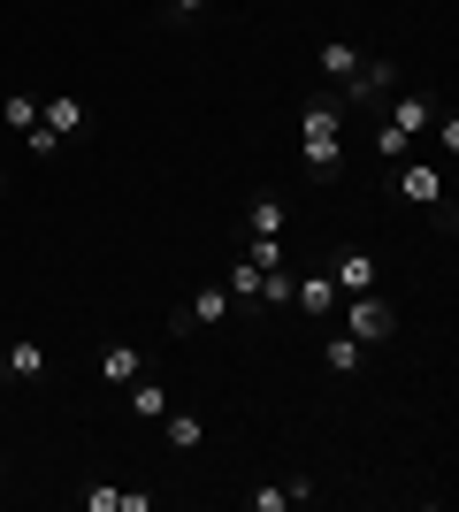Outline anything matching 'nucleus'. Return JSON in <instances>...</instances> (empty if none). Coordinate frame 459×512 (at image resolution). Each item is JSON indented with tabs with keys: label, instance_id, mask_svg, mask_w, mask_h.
Segmentation results:
<instances>
[{
	"label": "nucleus",
	"instance_id": "f257e3e1",
	"mask_svg": "<svg viewBox=\"0 0 459 512\" xmlns=\"http://www.w3.org/2000/svg\"><path fill=\"white\" fill-rule=\"evenodd\" d=\"M299 153L314 176H337L345 169V107L337 100H306L299 107Z\"/></svg>",
	"mask_w": 459,
	"mask_h": 512
},
{
	"label": "nucleus",
	"instance_id": "f03ea898",
	"mask_svg": "<svg viewBox=\"0 0 459 512\" xmlns=\"http://www.w3.org/2000/svg\"><path fill=\"white\" fill-rule=\"evenodd\" d=\"M337 314H345V337H352V344H391V337H398V314L383 306V291L337 299Z\"/></svg>",
	"mask_w": 459,
	"mask_h": 512
},
{
	"label": "nucleus",
	"instance_id": "7ed1b4c3",
	"mask_svg": "<svg viewBox=\"0 0 459 512\" xmlns=\"http://www.w3.org/2000/svg\"><path fill=\"white\" fill-rule=\"evenodd\" d=\"M398 192H406V207L437 214L444 230H452V207H444V169H429V161H398Z\"/></svg>",
	"mask_w": 459,
	"mask_h": 512
},
{
	"label": "nucleus",
	"instance_id": "20e7f679",
	"mask_svg": "<svg viewBox=\"0 0 459 512\" xmlns=\"http://www.w3.org/2000/svg\"><path fill=\"white\" fill-rule=\"evenodd\" d=\"M383 92H398V62L360 54V69L345 77V100H352V107H383Z\"/></svg>",
	"mask_w": 459,
	"mask_h": 512
},
{
	"label": "nucleus",
	"instance_id": "39448f33",
	"mask_svg": "<svg viewBox=\"0 0 459 512\" xmlns=\"http://www.w3.org/2000/svg\"><path fill=\"white\" fill-rule=\"evenodd\" d=\"M383 123H391L398 138H406V146H414L421 130L437 123V100H429V92H391V107H383Z\"/></svg>",
	"mask_w": 459,
	"mask_h": 512
},
{
	"label": "nucleus",
	"instance_id": "423d86ee",
	"mask_svg": "<svg viewBox=\"0 0 459 512\" xmlns=\"http://www.w3.org/2000/svg\"><path fill=\"white\" fill-rule=\"evenodd\" d=\"M230 314H238V306H230V291H199V299H184V306L169 314V329H176V337H192V329H215V321H230Z\"/></svg>",
	"mask_w": 459,
	"mask_h": 512
},
{
	"label": "nucleus",
	"instance_id": "0eeeda50",
	"mask_svg": "<svg viewBox=\"0 0 459 512\" xmlns=\"http://www.w3.org/2000/svg\"><path fill=\"white\" fill-rule=\"evenodd\" d=\"M39 123L69 146V138H85V130H92V107L77 100V92H54V100H39Z\"/></svg>",
	"mask_w": 459,
	"mask_h": 512
},
{
	"label": "nucleus",
	"instance_id": "6e6552de",
	"mask_svg": "<svg viewBox=\"0 0 459 512\" xmlns=\"http://www.w3.org/2000/svg\"><path fill=\"white\" fill-rule=\"evenodd\" d=\"M39 375H46V344L39 337H16L0 352V383H39Z\"/></svg>",
	"mask_w": 459,
	"mask_h": 512
},
{
	"label": "nucleus",
	"instance_id": "1a4fd4ad",
	"mask_svg": "<svg viewBox=\"0 0 459 512\" xmlns=\"http://www.w3.org/2000/svg\"><path fill=\"white\" fill-rule=\"evenodd\" d=\"M291 505H314V482H306V474H291L276 490H245V512H291Z\"/></svg>",
	"mask_w": 459,
	"mask_h": 512
},
{
	"label": "nucleus",
	"instance_id": "9d476101",
	"mask_svg": "<svg viewBox=\"0 0 459 512\" xmlns=\"http://www.w3.org/2000/svg\"><path fill=\"white\" fill-rule=\"evenodd\" d=\"M284 230H291V199L261 192L253 207H245V237H284Z\"/></svg>",
	"mask_w": 459,
	"mask_h": 512
},
{
	"label": "nucleus",
	"instance_id": "9b49d317",
	"mask_svg": "<svg viewBox=\"0 0 459 512\" xmlns=\"http://www.w3.org/2000/svg\"><path fill=\"white\" fill-rule=\"evenodd\" d=\"M291 306H299L306 321H329V314H337V283H329V276H299V283H291Z\"/></svg>",
	"mask_w": 459,
	"mask_h": 512
},
{
	"label": "nucleus",
	"instance_id": "f8f14e48",
	"mask_svg": "<svg viewBox=\"0 0 459 512\" xmlns=\"http://www.w3.org/2000/svg\"><path fill=\"white\" fill-rule=\"evenodd\" d=\"M329 283H337V299H360V291H375V253H345L337 268H329Z\"/></svg>",
	"mask_w": 459,
	"mask_h": 512
},
{
	"label": "nucleus",
	"instance_id": "ddd939ff",
	"mask_svg": "<svg viewBox=\"0 0 459 512\" xmlns=\"http://www.w3.org/2000/svg\"><path fill=\"white\" fill-rule=\"evenodd\" d=\"M222 291H230V306H238V314H261V268H253V260H238V268L222 276Z\"/></svg>",
	"mask_w": 459,
	"mask_h": 512
},
{
	"label": "nucleus",
	"instance_id": "4468645a",
	"mask_svg": "<svg viewBox=\"0 0 459 512\" xmlns=\"http://www.w3.org/2000/svg\"><path fill=\"white\" fill-rule=\"evenodd\" d=\"M131 375H146V360H138V344H108V352H100V383H108V390H123Z\"/></svg>",
	"mask_w": 459,
	"mask_h": 512
},
{
	"label": "nucleus",
	"instance_id": "2eb2a0df",
	"mask_svg": "<svg viewBox=\"0 0 459 512\" xmlns=\"http://www.w3.org/2000/svg\"><path fill=\"white\" fill-rule=\"evenodd\" d=\"M123 398H131L138 421H161V413H169V390L153 383V375H131V383H123Z\"/></svg>",
	"mask_w": 459,
	"mask_h": 512
},
{
	"label": "nucleus",
	"instance_id": "dca6fc26",
	"mask_svg": "<svg viewBox=\"0 0 459 512\" xmlns=\"http://www.w3.org/2000/svg\"><path fill=\"white\" fill-rule=\"evenodd\" d=\"M360 360H368V344H352L345 329H337V337H322V367H329V375H360Z\"/></svg>",
	"mask_w": 459,
	"mask_h": 512
},
{
	"label": "nucleus",
	"instance_id": "f3484780",
	"mask_svg": "<svg viewBox=\"0 0 459 512\" xmlns=\"http://www.w3.org/2000/svg\"><path fill=\"white\" fill-rule=\"evenodd\" d=\"M352 69H360V46H352V39H322V77H329V85H345Z\"/></svg>",
	"mask_w": 459,
	"mask_h": 512
},
{
	"label": "nucleus",
	"instance_id": "a211bd4d",
	"mask_svg": "<svg viewBox=\"0 0 459 512\" xmlns=\"http://www.w3.org/2000/svg\"><path fill=\"white\" fill-rule=\"evenodd\" d=\"M85 512H153L146 490H85Z\"/></svg>",
	"mask_w": 459,
	"mask_h": 512
},
{
	"label": "nucleus",
	"instance_id": "6ab92c4d",
	"mask_svg": "<svg viewBox=\"0 0 459 512\" xmlns=\"http://www.w3.org/2000/svg\"><path fill=\"white\" fill-rule=\"evenodd\" d=\"M161 436H169V451H199V436H207V428H199V413H161Z\"/></svg>",
	"mask_w": 459,
	"mask_h": 512
},
{
	"label": "nucleus",
	"instance_id": "aec40b11",
	"mask_svg": "<svg viewBox=\"0 0 459 512\" xmlns=\"http://www.w3.org/2000/svg\"><path fill=\"white\" fill-rule=\"evenodd\" d=\"M0 123H8V130H31V123H39V100H31V92H8V100H0Z\"/></svg>",
	"mask_w": 459,
	"mask_h": 512
},
{
	"label": "nucleus",
	"instance_id": "412c9836",
	"mask_svg": "<svg viewBox=\"0 0 459 512\" xmlns=\"http://www.w3.org/2000/svg\"><path fill=\"white\" fill-rule=\"evenodd\" d=\"M291 268H261V306H291Z\"/></svg>",
	"mask_w": 459,
	"mask_h": 512
},
{
	"label": "nucleus",
	"instance_id": "4be33fe9",
	"mask_svg": "<svg viewBox=\"0 0 459 512\" xmlns=\"http://www.w3.org/2000/svg\"><path fill=\"white\" fill-rule=\"evenodd\" d=\"M23 153H31V161H54V153H62V138H54L46 123H31V130H23Z\"/></svg>",
	"mask_w": 459,
	"mask_h": 512
},
{
	"label": "nucleus",
	"instance_id": "5701e85b",
	"mask_svg": "<svg viewBox=\"0 0 459 512\" xmlns=\"http://www.w3.org/2000/svg\"><path fill=\"white\" fill-rule=\"evenodd\" d=\"M245 260H253V268H284V237H253Z\"/></svg>",
	"mask_w": 459,
	"mask_h": 512
},
{
	"label": "nucleus",
	"instance_id": "b1692460",
	"mask_svg": "<svg viewBox=\"0 0 459 512\" xmlns=\"http://www.w3.org/2000/svg\"><path fill=\"white\" fill-rule=\"evenodd\" d=\"M406 153H414V146H406L391 123H375V161H406Z\"/></svg>",
	"mask_w": 459,
	"mask_h": 512
},
{
	"label": "nucleus",
	"instance_id": "393cba45",
	"mask_svg": "<svg viewBox=\"0 0 459 512\" xmlns=\"http://www.w3.org/2000/svg\"><path fill=\"white\" fill-rule=\"evenodd\" d=\"M199 8H207V0H169V16H176V23H192Z\"/></svg>",
	"mask_w": 459,
	"mask_h": 512
},
{
	"label": "nucleus",
	"instance_id": "a878e982",
	"mask_svg": "<svg viewBox=\"0 0 459 512\" xmlns=\"http://www.w3.org/2000/svg\"><path fill=\"white\" fill-rule=\"evenodd\" d=\"M0 207H8V169H0Z\"/></svg>",
	"mask_w": 459,
	"mask_h": 512
}]
</instances>
